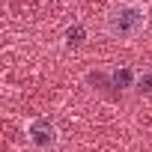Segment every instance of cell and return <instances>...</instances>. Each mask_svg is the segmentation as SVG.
I'll return each instance as SVG.
<instances>
[{
  "label": "cell",
  "mask_w": 152,
  "mask_h": 152,
  "mask_svg": "<svg viewBox=\"0 0 152 152\" xmlns=\"http://www.w3.org/2000/svg\"><path fill=\"white\" fill-rule=\"evenodd\" d=\"M146 21H149V9L143 3H134V0L116 3L104 15V33L116 42H131L146 30Z\"/></svg>",
  "instance_id": "1"
},
{
  "label": "cell",
  "mask_w": 152,
  "mask_h": 152,
  "mask_svg": "<svg viewBox=\"0 0 152 152\" xmlns=\"http://www.w3.org/2000/svg\"><path fill=\"white\" fill-rule=\"evenodd\" d=\"M27 137H30V143H33L36 149H54V146H57V128H54V122H51L48 116L33 119L30 128H27Z\"/></svg>",
  "instance_id": "2"
},
{
  "label": "cell",
  "mask_w": 152,
  "mask_h": 152,
  "mask_svg": "<svg viewBox=\"0 0 152 152\" xmlns=\"http://www.w3.org/2000/svg\"><path fill=\"white\" fill-rule=\"evenodd\" d=\"M149 90H152V78L146 75V78H140V81H137V93H149Z\"/></svg>",
  "instance_id": "5"
},
{
  "label": "cell",
  "mask_w": 152,
  "mask_h": 152,
  "mask_svg": "<svg viewBox=\"0 0 152 152\" xmlns=\"http://www.w3.org/2000/svg\"><path fill=\"white\" fill-rule=\"evenodd\" d=\"M66 42H69V45H81V42H84V27H72V30H66Z\"/></svg>",
  "instance_id": "4"
},
{
  "label": "cell",
  "mask_w": 152,
  "mask_h": 152,
  "mask_svg": "<svg viewBox=\"0 0 152 152\" xmlns=\"http://www.w3.org/2000/svg\"><path fill=\"white\" fill-rule=\"evenodd\" d=\"M128 84H131V72H128V69H122V72H113V87L125 90Z\"/></svg>",
  "instance_id": "3"
}]
</instances>
